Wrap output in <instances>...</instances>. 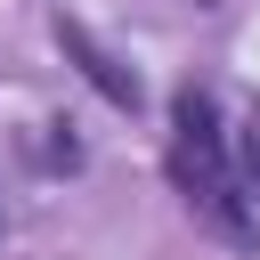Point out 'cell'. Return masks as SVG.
<instances>
[{
    "label": "cell",
    "instance_id": "3957f363",
    "mask_svg": "<svg viewBox=\"0 0 260 260\" xmlns=\"http://www.w3.org/2000/svg\"><path fill=\"white\" fill-rule=\"evenodd\" d=\"M171 138H195V146H228V130H219V106H211V89H179L171 98Z\"/></svg>",
    "mask_w": 260,
    "mask_h": 260
},
{
    "label": "cell",
    "instance_id": "7a4b0ae2",
    "mask_svg": "<svg viewBox=\"0 0 260 260\" xmlns=\"http://www.w3.org/2000/svg\"><path fill=\"white\" fill-rule=\"evenodd\" d=\"M57 49L81 65V81H89L106 106H122V114L138 106V73H130V65H122V57H114V49H106V41L81 24V16H65V8H57Z\"/></svg>",
    "mask_w": 260,
    "mask_h": 260
},
{
    "label": "cell",
    "instance_id": "6da1fadb",
    "mask_svg": "<svg viewBox=\"0 0 260 260\" xmlns=\"http://www.w3.org/2000/svg\"><path fill=\"white\" fill-rule=\"evenodd\" d=\"M171 187L187 195V211L228 236V244H252V203H244V179L228 171V146H195V138H171Z\"/></svg>",
    "mask_w": 260,
    "mask_h": 260
},
{
    "label": "cell",
    "instance_id": "277c9868",
    "mask_svg": "<svg viewBox=\"0 0 260 260\" xmlns=\"http://www.w3.org/2000/svg\"><path fill=\"white\" fill-rule=\"evenodd\" d=\"M236 179H244V195H260V114H252L244 138H236Z\"/></svg>",
    "mask_w": 260,
    "mask_h": 260
}]
</instances>
